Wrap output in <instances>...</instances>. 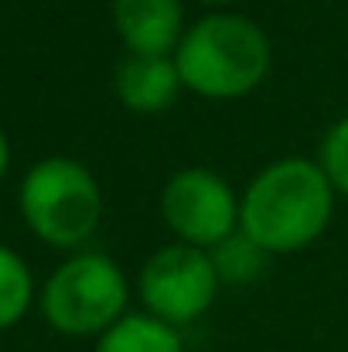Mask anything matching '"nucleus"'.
Here are the masks:
<instances>
[{
  "instance_id": "f257e3e1",
  "label": "nucleus",
  "mask_w": 348,
  "mask_h": 352,
  "mask_svg": "<svg viewBox=\"0 0 348 352\" xmlns=\"http://www.w3.org/2000/svg\"><path fill=\"white\" fill-rule=\"evenodd\" d=\"M335 185L308 157H283L263 168L242 195L239 226L266 253H297L328 230Z\"/></svg>"
},
{
  "instance_id": "f03ea898",
  "label": "nucleus",
  "mask_w": 348,
  "mask_h": 352,
  "mask_svg": "<svg viewBox=\"0 0 348 352\" xmlns=\"http://www.w3.org/2000/svg\"><path fill=\"white\" fill-rule=\"evenodd\" d=\"M270 38L242 14H212L185 31L174 62L181 82L205 100H239L270 72Z\"/></svg>"
},
{
  "instance_id": "7ed1b4c3",
  "label": "nucleus",
  "mask_w": 348,
  "mask_h": 352,
  "mask_svg": "<svg viewBox=\"0 0 348 352\" xmlns=\"http://www.w3.org/2000/svg\"><path fill=\"white\" fill-rule=\"evenodd\" d=\"M21 212L31 233L51 246H79L103 219V192L72 157L38 161L21 185Z\"/></svg>"
},
{
  "instance_id": "20e7f679",
  "label": "nucleus",
  "mask_w": 348,
  "mask_h": 352,
  "mask_svg": "<svg viewBox=\"0 0 348 352\" xmlns=\"http://www.w3.org/2000/svg\"><path fill=\"white\" fill-rule=\"evenodd\" d=\"M130 287L123 270L103 253H79L65 260L45 284V318L65 336L106 332L123 318Z\"/></svg>"
},
{
  "instance_id": "39448f33",
  "label": "nucleus",
  "mask_w": 348,
  "mask_h": 352,
  "mask_svg": "<svg viewBox=\"0 0 348 352\" xmlns=\"http://www.w3.org/2000/svg\"><path fill=\"white\" fill-rule=\"evenodd\" d=\"M212 253L202 246L174 243L157 250L140 270V298L147 311L167 325H188L202 318L219 291Z\"/></svg>"
},
{
  "instance_id": "423d86ee",
  "label": "nucleus",
  "mask_w": 348,
  "mask_h": 352,
  "mask_svg": "<svg viewBox=\"0 0 348 352\" xmlns=\"http://www.w3.org/2000/svg\"><path fill=\"white\" fill-rule=\"evenodd\" d=\"M161 212L188 246H216L239 226L235 192L209 168H185L171 175L161 195Z\"/></svg>"
},
{
  "instance_id": "0eeeda50",
  "label": "nucleus",
  "mask_w": 348,
  "mask_h": 352,
  "mask_svg": "<svg viewBox=\"0 0 348 352\" xmlns=\"http://www.w3.org/2000/svg\"><path fill=\"white\" fill-rule=\"evenodd\" d=\"M113 21L130 55H167L185 38L181 0H113Z\"/></svg>"
},
{
  "instance_id": "6e6552de",
  "label": "nucleus",
  "mask_w": 348,
  "mask_h": 352,
  "mask_svg": "<svg viewBox=\"0 0 348 352\" xmlns=\"http://www.w3.org/2000/svg\"><path fill=\"white\" fill-rule=\"evenodd\" d=\"M178 62L167 55H126L116 69V96L133 113H164L181 93Z\"/></svg>"
},
{
  "instance_id": "1a4fd4ad",
  "label": "nucleus",
  "mask_w": 348,
  "mask_h": 352,
  "mask_svg": "<svg viewBox=\"0 0 348 352\" xmlns=\"http://www.w3.org/2000/svg\"><path fill=\"white\" fill-rule=\"evenodd\" d=\"M96 352H185V346L174 325L154 315H126L103 332Z\"/></svg>"
},
{
  "instance_id": "9d476101",
  "label": "nucleus",
  "mask_w": 348,
  "mask_h": 352,
  "mask_svg": "<svg viewBox=\"0 0 348 352\" xmlns=\"http://www.w3.org/2000/svg\"><path fill=\"white\" fill-rule=\"evenodd\" d=\"M266 256H270V253H266L256 239H249L242 230L226 236L222 243L212 246L216 274H219V280H226V284H249V280H256V277L263 274V267H266Z\"/></svg>"
},
{
  "instance_id": "9b49d317",
  "label": "nucleus",
  "mask_w": 348,
  "mask_h": 352,
  "mask_svg": "<svg viewBox=\"0 0 348 352\" xmlns=\"http://www.w3.org/2000/svg\"><path fill=\"white\" fill-rule=\"evenodd\" d=\"M31 291L34 287H31L27 263L14 250L0 246V329H10L14 322L24 318L31 305Z\"/></svg>"
},
{
  "instance_id": "f8f14e48",
  "label": "nucleus",
  "mask_w": 348,
  "mask_h": 352,
  "mask_svg": "<svg viewBox=\"0 0 348 352\" xmlns=\"http://www.w3.org/2000/svg\"><path fill=\"white\" fill-rule=\"evenodd\" d=\"M328 175V182L335 185V192L348 195V117L338 120L325 140H321V161H318Z\"/></svg>"
},
{
  "instance_id": "ddd939ff",
  "label": "nucleus",
  "mask_w": 348,
  "mask_h": 352,
  "mask_svg": "<svg viewBox=\"0 0 348 352\" xmlns=\"http://www.w3.org/2000/svg\"><path fill=\"white\" fill-rule=\"evenodd\" d=\"M7 161H10V147H7V137H3V130H0V178H3V171H7Z\"/></svg>"
},
{
  "instance_id": "4468645a",
  "label": "nucleus",
  "mask_w": 348,
  "mask_h": 352,
  "mask_svg": "<svg viewBox=\"0 0 348 352\" xmlns=\"http://www.w3.org/2000/svg\"><path fill=\"white\" fill-rule=\"evenodd\" d=\"M205 3H232V0H205Z\"/></svg>"
}]
</instances>
